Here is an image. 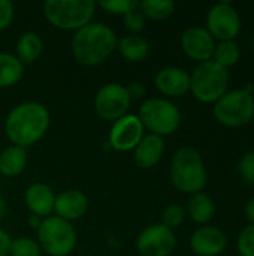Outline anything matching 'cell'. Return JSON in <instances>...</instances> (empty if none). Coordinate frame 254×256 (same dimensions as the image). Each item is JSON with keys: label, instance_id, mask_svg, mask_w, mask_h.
<instances>
[{"label": "cell", "instance_id": "obj_3", "mask_svg": "<svg viewBox=\"0 0 254 256\" xmlns=\"http://www.w3.org/2000/svg\"><path fill=\"white\" fill-rule=\"evenodd\" d=\"M169 180L178 192L186 195L202 192L208 182V172L201 153L193 147L178 148L171 159Z\"/></svg>", "mask_w": 254, "mask_h": 256}, {"label": "cell", "instance_id": "obj_1", "mask_svg": "<svg viewBox=\"0 0 254 256\" xmlns=\"http://www.w3.org/2000/svg\"><path fill=\"white\" fill-rule=\"evenodd\" d=\"M51 114L48 108L34 100L21 102L13 106L4 120V134L12 146L22 148L37 144L49 130Z\"/></svg>", "mask_w": 254, "mask_h": 256}, {"label": "cell", "instance_id": "obj_28", "mask_svg": "<svg viewBox=\"0 0 254 256\" xmlns=\"http://www.w3.org/2000/svg\"><path fill=\"white\" fill-rule=\"evenodd\" d=\"M97 6L102 8L109 15L124 16L130 10L138 8V2H135V0H103V2H99Z\"/></svg>", "mask_w": 254, "mask_h": 256}, {"label": "cell", "instance_id": "obj_31", "mask_svg": "<svg viewBox=\"0 0 254 256\" xmlns=\"http://www.w3.org/2000/svg\"><path fill=\"white\" fill-rule=\"evenodd\" d=\"M123 22H124V27L129 32V34H139L147 26V20L144 18V15L139 12L138 8L130 10L129 14H126L123 16Z\"/></svg>", "mask_w": 254, "mask_h": 256}, {"label": "cell", "instance_id": "obj_9", "mask_svg": "<svg viewBox=\"0 0 254 256\" xmlns=\"http://www.w3.org/2000/svg\"><path fill=\"white\" fill-rule=\"evenodd\" d=\"M132 99L126 86L109 82L102 86L94 96V111L105 122H117L124 117L130 108Z\"/></svg>", "mask_w": 254, "mask_h": 256}, {"label": "cell", "instance_id": "obj_30", "mask_svg": "<svg viewBox=\"0 0 254 256\" xmlns=\"http://www.w3.org/2000/svg\"><path fill=\"white\" fill-rule=\"evenodd\" d=\"M238 174L241 180L254 188V152H247L238 162Z\"/></svg>", "mask_w": 254, "mask_h": 256}, {"label": "cell", "instance_id": "obj_16", "mask_svg": "<svg viewBox=\"0 0 254 256\" xmlns=\"http://www.w3.org/2000/svg\"><path fill=\"white\" fill-rule=\"evenodd\" d=\"M87 212H88V198L79 189H67L55 195L54 216L72 224L75 220L82 219Z\"/></svg>", "mask_w": 254, "mask_h": 256}, {"label": "cell", "instance_id": "obj_29", "mask_svg": "<svg viewBox=\"0 0 254 256\" xmlns=\"http://www.w3.org/2000/svg\"><path fill=\"white\" fill-rule=\"evenodd\" d=\"M237 250L240 256H254V225L246 226L237 238Z\"/></svg>", "mask_w": 254, "mask_h": 256}, {"label": "cell", "instance_id": "obj_6", "mask_svg": "<svg viewBox=\"0 0 254 256\" xmlns=\"http://www.w3.org/2000/svg\"><path fill=\"white\" fill-rule=\"evenodd\" d=\"M229 70L210 60L199 63L190 74V93L201 104H216L229 92Z\"/></svg>", "mask_w": 254, "mask_h": 256}, {"label": "cell", "instance_id": "obj_14", "mask_svg": "<svg viewBox=\"0 0 254 256\" xmlns=\"http://www.w3.org/2000/svg\"><path fill=\"white\" fill-rule=\"evenodd\" d=\"M189 246L196 256H220L226 250L228 237L220 228L205 225L190 236Z\"/></svg>", "mask_w": 254, "mask_h": 256}, {"label": "cell", "instance_id": "obj_10", "mask_svg": "<svg viewBox=\"0 0 254 256\" xmlns=\"http://www.w3.org/2000/svg\"><path fill=\"white\" fill-rule=\"evenodd\" d=\"M205 28L217 42L235 40L241 32V16L231 2H220L210 8Z\"/></svg>", "mask_w": 254, "mask_h": 256}, {"label": "cell", "instance_id": "obj_20", "mask_svg": "<svg viewBox=\"0 0 254 256\" xmlns=\"http://www.w3.org/2000/svg\"><path fill=\"white\" fill-rule=\"evenodd\" d=\"M186 216H189L192 222H195L201 226H205L216 216V204L210 195H207L204 192L195 194L187 201Z\"/></svg>", "mask_w": 254, "mask_h": 256}, {"label": "cell", "instance_id": "obj_26", "mask_svg": "<svg viewBox=\"0 0 254 256\" xmlns=\"http://www.w3.org/2000/svg\"><path fill=\"white\" fill-rule=\"evenodd\" d=\"M42 250L36 240L30 237H18L10 243L9 256H40Z\"/></svg>", "mask_w": 254, "mask_h": 256}, {"label": "cell", "instance_id": "obj_18", "mask_svg": "<svg viewBox=\"0 0 254 256\" xmlns=\"http://www.w3.org/2000/svg\"><path fill=\"white\" fill-rule=\"evenodd\" d=\"M165 154V141L162 136L147 134L133 150V160L141 170L154 168Z\"/></svg>", "mask_w": 254, "mask_h": 256}, {"label": "cell", "instance_id": "obj_34", "mask_svg": "<svg viewBox=\"0 0 254 256\" xmlns=\"http://www.w3.org/2000/svg\"><path fill=\"white\" fill-rule=\"evenodd\" d=\"M127 92L130 94V99H141L145 93V88L141 82H132L129 87H127Z\"/></svg>", "mask_w": 254, "mask_h": 256}, {"label": "cell", "instance_id": "obj_24", "mask_svg": "<svg viewBox=\"0 0 254 256\" xmlns=\"http://www.w3.org/2000/svg\"><path fill=\"white\" fill-rule=\"evenodd\" d=\"M175 3L172 0H142L138 2V9L145 20L165 21L175 12Z\"/></svg>", "mask_w": 254, "mask_h": 256}, {"label": "cell", "instance_id": "obj_22", "mask_svg": "<svg viewBox=\"0 0 254 256\" xmlns=\"http://www.w3.org/2000/svg\"><path fill=\"white\" fill-rule=\"evenodd\" d=\"M117 51L129 63H142L150 54V44L141 34H126L118 39Z\"/></svg>", "mask_w": 254, "mask_h": 256}, {"label": "cell", "instance_id": "obj_8", "mask_svg": "<svg viewBox=\"0 0 254 256\" xmlns=\"http://www.w3.org/2000/svg\"><path fill=\"white\" fill-rule=\"evenodd\" d=\"M37 232V244L48 256H69L76 248L78 234L70 222L57 216L43 219Z\"/></svg>", "mask_w": 254, "mask_h": 256}, {"label": "cell", "instance_id": "obj_2", "mask_svg": "<svg viewBox=\"0 0 254 256\" xmlns=\"http://www.w3.org/2000/svg\"><path fill=\"white\" fill-rule=\"evenodd\" d=\"M118 38L115 32L103 22H90L73 33L70 51L73 58L87 68L105 63L117 50Z\"/></svg>", "mask_w": 254, "mask_h": 256}, {"label": "cell", "instance_id": "obj_5", "mask_svg": "<svg viewBox=\"0 0 254 256\" xmlns=\"http://www.w3.org/2000/svg\"><path fill=\"white\" fill-rule=\"evenodd\" d=\"M136 116L139 117L145 130L162 138L175 134L183 122L180 108L166 98L145 99L141 104L139 112Z\"/></svg>", "mask_w": 254, "mask_h": 256}, {"label": "cell", "instance_id": "obj_13", "mask_svg": "<svg viewBox=\"0 0 254 256\" xmlns=\"http://www.w3.org/2000/svg\"><path fill=\"white\" fill-rule=\"evenodd\" d=\"M216 40L213 36L207 32L205 27H189L183 32L180 45L183 52L193 62L205 63L213 58L214 48H216Z\"/></svg>", "mask_w": 254, "mask_h": 256}, {"label": "cell", "instance_id": "obj_11", "mask_svg": "<svg viewBox=\"0 0 254 256\" xmlns=\"http://www.w3.org/2000/svg\"><path fill=\"white\" fill-rule=\"evenodd\" d=\"M175 248V232L162 224L147 226L136 238V252L139 256H171Z\"/></svg>", "mask_w": 254, "mask_h": 256}, {"label": "cell", "instance_id": "obj_7", "mask_svg": "<svg viewBox=\"0 0 254 256\" xmlns=\"http://www.w3.org/2000/svg\"><path fill=\"white\" fill-rule=\"evenodd\" d=\"M213 116L225 128L238 129L247 126L254 118L253 94L246 88L226 92L213 105Z\"/></svg>", "mask_w": 254, "mask_h": 256}, {"label": "cell", "instance_id": "obj_15", "mask_svg": "<svg viewBox=\"0 0 254 256\" xmlns=\"http://www.w3.org/2000/svg\"><path fill=\"white\" fill-rule=\"evenodd\" d=\"M154 87L166 99L186 96L190 93V74L178 66H166L156 74Z\"/></svg>", "mask_w": 254, "mask_h": 256}, {"label": "cell", "instance_id": "obj_19", "mask_svg": "<svg viewBox=\"0 0 254 256\" xmlns=\"http://www.w3.org/2000/svg\"><path fill=\"white\" fill-rule=\"evenodd\" d=\"M28 164L27 150L18 146H9L0 152V174L7 178L21 176Z\"/></svg>", "mask_w": 254, "mask_h": 256}, {"label": "cell", "instance_id": "obj_37", "mask_svg": "<svg viewBox=\"0 0 254 256\" xmlns=\"http://www.w3.org/2000/svg\"><path fill=\"white\" fill-rule=\"evenodd\" d=\"M6 213H7V202H6V198L0 192V222L6 218Z\"/></svg>", "mask_w": 254, "mask_h": 256}, {"label": "cell", "instance_id": "obj_23", "mask_svg": "<svg viewBox=\"0 0 254 256\" xmlns=\"http://www.w3.org/2000/svg\"><path fill=\"white\" fill-rule=\"evenodd\" d=\"M24 78V64L10 52H0V88H10Z\"/></svg>", "mask_w": 254, "mask_h": 256}, {"label": "cell", "instance_id": "obj_17", "mask_svg": "<svg viewBox=\"0 0 254 256\" xmlns=\"http://www.w3.org/2000/svg\"><path fill=\"white\" fill-rule=\"evenodd\" d=\"M24 202L30 214L45 219L54 213L55 194L45 183H33L24 192Z\"/></svg>", "mask_w": 254, "mask_h": 256}, {"label": "cell", "instance_id": "obj_33", "mask_svg": "<svg viewBox=\"0 0 254 256\" xmlns=\"http://www.w3.org/2000/svg\"><path fill=\"white\" fill-rule=\"evenodd\" d=\"M10 243H12L10 236L3 228H0V256H9Z\"/></svg>", "mask_w": 254, "mask_h": 256}, {"label": "cell", "instance_id": "obj_39", "mask_svg": "<svg viewBox=\"0 0 254 256\" xmlns=\"http://www.w3.org/2000/svg\"><path fill=\"white\" fill-rule=\"evenodd\" d=\"M252 94H253V100H254V90H253V93H252Z\"/></svg>", "mask_w": 254, "mask_h": 256}, {"label": "cell", "instance_id": "obj_38", "mask_svg": "<svg viewBox=\"0 0 254 256\" xmlns=\"http://www.w3.org/2000/svg\"><path fill=\"white\" fill-rule=\"evenodd\" d=\"M252 51H253V56H254V38H253V42H252Z\"/></svg>", "mask_w": 254, "mask_h": 256}, {"label": "cell", "instance_id": "obj_21", "mask_svg": "<svg viewBox=\"0 0 254 256\" xmlns=\"http://www.w3.org/2000/svg\"><path fill=\"white\" fill-rule=\"evenodd\" d=\"M43 40L39 33L36 32H25L22 33L15 45V57L24 64H33L37 62L43 52Z\"/></svg>", "mask_w": 254, "mask_h": 256}, {"label": "cell", "instance_id": "obj_12", "mask_svg": "<svg viewBox=\"0 0 254 256\" xmlns=\"http://www.w3.org/2000/svg\"><path fill=\"white\" fill-rule=\"evenodd\" d=\"M145 136V129L136 114H126L112 123L108 144L112 150L120 153L133 152L141 140Z\"/></svg>", "mask_w": 254, "mask_h": 256}, {"label": "cell", "instance_id": "obj_32", "mask_svg": "<svg viewBox=\"0 0 254 256\" xmlns=\"http://www.w3.org/2000/svg\"><path fill=\"white\" fill-rule=\"evenodd\" d=\"M15 18V4L10 0H0V32L10 27Z\"/></svg>", "mask_w": 254, "mask_h": 256}, {"label": "cell", "instance_id": "obj_36", "mask_svg": "<svg viewBox=\"0 0 254 256\" xmlns=\"http://www.w3.org/2000/svg\"><path fill=\"white\" fill-rule=\"evenodd\" d=\"M28 226L31 228V230H34V231H37L39 228H40V225H42V222H43V219L42 218H39V216H33V214H30V218H28Z\"/></svg>", "mask_w": 254, "mask_h": 256}, {"label": "cell", "instance_id": "obj_25", "mask_svg": "<svg viewBox=\"0 0 254 256\" xmlns=\"http://www.w3.org/2000/svg\"><path fill=\"white\" fill-rule=\"evenodd\" d=\"M240 57H241V48L237 44V40H225L216 44L211 60L229 70V68L235 66L240 62Z\"/></svg>", "mask_w": 254, "mask_h": 256}, {"label": "cell", "instance_id": "obj_4", "mask_svg": "<svg viewBox=\"0 0 254 256\" xmlns=\"http://www.w3.org/2000/svg\"><path fill=\"white\" fill-rule=\"evenodd\" d=\"M97 3L93 0H46L42 6L45 20L63 32H78L93 22Z\"/></svg>", "mask_w": 254, "mask_h": 256}, {"label": "cell", "instance_id": "obj_35", "mask_svg": "<svg viewBox=\"0 0 254 256\" xmlns=\"http://www.w3.org/2000/svg\"><path fill=\"white\" fill-rule=\"evenodd\" d=\"M244 213H246V218L250 222V225H254V196L247 201L246 208H244Z\"/></svg>", "mask_w": 254, "mask_h": 256}, {"label": "cell", "instance_id": "obj_27", "mask_svg": "<svg viewBox=\"0 0 254 256\" xmlns=\"http://www.w3.org/2000/svg\"><path fill=\"white\" fill-rule=\"evenodd\" d=\"M186 220V208L180 204H169L162 213V225L171 231L178 230Z\"/></svg>", "mask_w": 254, "mask_h": 256}]
</instances>
